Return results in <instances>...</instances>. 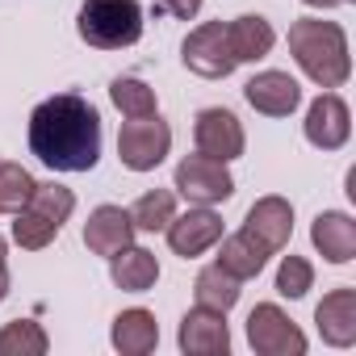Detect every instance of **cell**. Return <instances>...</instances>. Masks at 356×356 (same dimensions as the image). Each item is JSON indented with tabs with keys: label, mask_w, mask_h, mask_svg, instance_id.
Instances as JSON below:
<instances>
[{
	"label": "cell",
	"mask_w": 356,
	"mask_h": 356,
	"mask_svg": "<svg viewBox=\"0 0 356 356\" xmlns=\"http://www.w3.org/2000/svg\"><path fill=\"white\" fill-rule=\"evenodd\" d=\"M176 343H181L185 356H227L231 352V331H227V314L218 310H189L181 318V331H176Z\"/></svg>",
	"instance_id": "12"
},
{
	"label": "cell",
	"mask_w": 356,
	"mask_h": 356,
	"mask_svg": "<svg viewBox=\"0 0 356 356\" xmlns=\"http://www.w3.org/2000/svg\"><path fill=\"white\" fill-rule=\"evenodd\" d=\"M5 298H9V268L0 264V302H5Z\"/></svg>",
	"instance_id": "30"
},
{
	"label": "cell",
	"mask_w": 356,
	"mask_h": 356,
	"mask_svg": "<svg viewBox=\"0 0 356 356\" xmlns=\"http://www.w3.org/2000/svg\"><path fill=\"white\" fill-rule=\"evenodd\" d=\"M109 101H113L126 118H151V113H159L155 88L143 84L138 76H118V80L109 84Z\"/></svg>",
	"instance_id": "24"
},
{
	"label": "cell",
	"mask_w": 356,
	"mask_h": 356,
	"mask_svg": "<svg viewBox=\"0 0 356 356\" xmlns=\"http://www.w3.org/2000/svg\"><path fill=\"white\" fill-rule=\"evenodd\" d=\"M289 55L293 63L318 84V88H339L352 76V55H348V34L335 22L302 17L289 26Z\"/></svg>",
	"instance_id": "2"
},
{
	"label": "cell",
	"mask_w": 356,
	"mask_h": 356,
	"mask_svg": "<svg viewBox=\"0 0 356 356\" xmlns=\"http://www.w3.org/2000/svg\"><path fill=\"white\" fill-rule=\"evenodd\" d=\"M239 285H243V281H239V277H231L222 264H210V268H202V273H197V281H193V293H197V306L227 314V310L239 302V293H243Z\"/></svg>",
	"instance_id": "22"
},
{
	"label": "cell",
	"mask_w": 356,
	"mask_h": 356,
	"mask_svg": "<svg viewBox=\"0 0 356 356\" xmlns=\"http://www.w3.org/2000/svg\"><path fill=\"white\" fill-rule=\"evenodd\" d=\"M155 13H168L176 22H193L202 13V0H155Z\"/></svg>",
	"instance_id": "28"
},
{
	"label": "cell",
	"mask_w": 356,
	"mask_h": 356,
	"mask_svg": "<svg viewBox=\"0 0 356 356\" xmlns=\"http://www.w3.org/2000/svg\"><path fill=\"white\" fill-rule=\"evenodd\" d=\"M181 59H185V67H189L193 76H202V80H227V76L239 67L235 55H231V42H227V26H222V22L197 26V30L185 38Z\"/></svg>",
	"instance_id": "8"
},
{
	"label": "cell",
	"mask_w": 356,
	"mask_h": 356,
	"mask_svg": "<svg viewBox=\"0 0 356 356\" xmlns=\"http://www.w3.org/2000/svg\"><path fill=\"white\" fill-rule=\"evenodd\" d=\"M314 323H318V335L331 348H352L356 343V289L352 285L331 289L314 306Z\"/></svg>",
	"instance_id": "16"
},
{
	"label": "cell",
	"mask_w": 356,
	"mask_h": 356,
	"mask_svg": "<svg viewBox=\"0 0 356 356\" xmlns=\"http://www.w3.org/2000/svg\"><path fill=\"white\" fill-rule=\"evenodd\" d=\"M38 181L22 168V163H0V214H17L30 197H34Z\"/></svg>",
	"instance_id": "26"
},
{
	"label": "cell",
	"mask_w": 356,
	"mask_h": 356,
	"mask_svg": "<svg viewBox=\"0 0 356 356\" xmlns=\"http://www.w3.org/2000/svg\"><path fill=\"white\" fill-rule=\"evenodd\" d=\"M218 264L231 273V277H239V281H252V277H260L264 273V264H268V252L248 235V231H235V235H227L222 239V252H218Z\"/></svg>",
	"instance_id": "21"
},
{
	"label": "cell",
	"mask_w": 356,
	"mask_h": 356,
	"mask_svg": "<svg viewBox=\"0 0 356 356\" xmlns=\"http://www.w3.org/2000/svg\"><path fill=\"white\" fill-rule=\"evenodd\" d=\"M72 210H76V193L72 189H63V185H38L34 197L17 210L13 243L26 248V252H42L63 231V222L72 218Z\"/></svg>",
	"instance_id": "4"
},
{
	"label": "cell",
	"mask_w": 356,
	"mask_h": 356,
	"mask_svg": "<svg viewBox=\"0 0 356 356\" xmlns=\"http://www.w3.org/2000/svg\"><path fill=\"white\" fill-rule=\"evenodd\" d=\"M109 339H113V348H118L122 356H147V352L159 343V323H155L151 310L130 306V310H122V314L113 318Z\"/></svg>",
	"instance_id": "19"
},
{
	"label": "cell",
	"mask_w": 356,
	"mask_h": 356,
	"mask_svg": "<svg viewBox=\"0 0 356 356\" xmlns=\"http://www.w3.org/2000/svg\"><path fill=\"white\" fill-rule=\"evenodd\" d=\"M76 30L92 51H122L143 38V9L138 0H84Z\"/></svg>",
	"instance_id": "3"
},
{
	"label": "cell",
	"mask_w": 356,
	"mask_h": 356,
	"mask_svg": "<svg viewBox=\"0 0 356 356\" xmlns=\"http://www.w3.org/2000/svg\"><path fill=\"white\" fill-rule=\"evenodd\" d=\"M310 285H314V264L306 256H285L281 268H277V293L298 302V298L310 293Z\"/></svg>",
	"instance_id": "27"
},
{
	"label": "cell",
	"mask_w": 356,
	"mask_h": 356,
	"mask_svg": "<svg viewBox=\"0 0 356 356\" xmlns=\"http://www.w3.org/2000/svg\"><path fill=\"white\" fill-rule=\"evenodd\" d=\"M172 214H176V197H172L168 189H151V193H143V197L134 202L130 222H134V231L155 235V231H163V227L172 222Z\"/></svg>",
	"instance_id": "25"
},
{
	"label": "cell",
	"mask_w": 356,
	"mask_h": 356,
	"mask_svg": "<svg viewBox=\"0 0 356 356\" xmlns=\"http://www.w3.org/2000/svg\"><path fill=\"white\" fill-rule=\"evenodd\" d=\"M109 277L126 293H147L159 281V260H155V252L130 243V248H122V252L109 256Z\"/></svg>",
	"instance_id": "18"
},
{
	"label": "cell",
	"mask_w": 356,
	"mask_h": 356,
	"mask_svg": "<svg viewBox=\"0 0 356 356\" xmlns=\"http://www.w3.org/2000/svg\"><path fill=\"white\" fill-rule=\"evenodd\" d=\"M134 243V222H130V210L122 206H97L84 222V248L92 256H113L122 248Z\"/></svg>",
	"instance_id": "15"
},
{
	"label": "cell",
	"mask_w": 356,
	"mask_h": 356,
	"mask_svg": "<svg viewBox=\"0 0 356 356\" xmlns=\"http://www.w3.org/2000/svg\"><path fill=\"white\" fill-rule=\"evenodd\" d=\"M306 9H339V5H352V0H302Z\"/></svg>",
	"instance_id": "29"
},
{
	"label": "cell",
	"mask_w": 356,
	"mask_h": 356,
	"mask_svg": "<svg viewBox=\"0 0 356 356\" xmlns=\"http://www.w3.org/2000/svg\"><path fill=\"white\" fill-rule=\"evenodd\" d=\"M248 343L260 356H302L306 352V335L302 327L277 306V302H260L248 314Z\"/></svg>",
	"instance_id": "7"
},
{
	"label": "cell",
	"mask_w": 356,
	"mask_h": 356,
	"mask_svg": "<svg viewBox=\"0 0 356 356\" xmlns=\"http://www.w3.org/2000/svg\"><path fill=\"white\" fill-rule=\"evenodd\" d=\"M243 231L273 256V252H281V248L289 243V235H293V206H289L285 197L268 193V197H260V202L248 210Z\"/></svg>",
	"instance_id": "13"
},
{
	"label": "cell",
	"mask_w": 356,
	"mask_h": 356,
	"mask_svg": "<svg viewBox=\"0 0 356 356\" xmlns=\"http://www.w3.org/2000/svg\"><path fill=\"white\" fill-rule=\"evenodd\" d=\"M243 97L256 113L264 118H289L298 105H302V88L289 72H260L243 84Z\"/></svg>",
	"instance_id": "14"
},
{
	"label": "cell",
	"mask_w": 356,
	"mask_h": 356,
	"mask_svg": "<svg viewBox=\"0 0 356 356\" xmlns=\"http://www.w3.org/2000/svg\"><path fill=\"white\" fill-rule=\"evenodd\" d=\"M163 235H168V248H172L176 256L193 260V256L210 252V248L222 239V218H218L210 206H197V210H189V214H172V222L163 227Z\"/></svg>",
	"instance_id": "11"
},
{
	"label": "cell",
	"mask_w": 356,
	"mask_h": 356,
	"mask_svg": "<svg viewBox=\"0 0 356 356\" xmlns=\"http://www.w3.org/2000/svg\"><path fill=\"white\" fill-rule=\"evenodd\" d=\"M172 151V126L151 113V118H130L118 134V159L130 172H155L163 155Z\"/></svg>",
	"instance_id": "6"
},
{
	"label": "cell",
	"mask_w": 356,
	"mask_h": 356,
	"mask_svg": "<svg viewBox=\"0 0 356 356\" xmlns=\"http://www.w3.org/2000/svg\"><path fill=\"white\" fill-rule=\"evenodd\" d=\"M30 151L51 172H92L101 159V113L80 92L47 97L30 113Z\"/></svg>",
	"instance_id": "1"
},
{
	"label": "cell",
	"mask_w": 356,
	"mask_h": 356,
	"mask_svg": "<svg viewBox=\"0 0 356 356\" xmlns=\"http://www.w3.org/2000/svg\"><path fill=\"white\" fill-rule=\"evenodd\" d=\"M302 130H306V143L310 147L339 151L348 143V134H352V109H348V101L339 92H318L310 101V109H306Z\"/></svg>",
	"instance_id": "9"
},
{
	"label": "cell",
	"mask_w": 356,
	"mask_h": 356,
	"mask_svg": "<svg viewBox=\"0 0 356 356\" xmlns=\"http://www.w3.org/2000/svg\"><path fill=\"white\" fill-rule=\"evenodd\" d=\"M227 42H231L235 63H256V59H264V55L273 51L277 34H273L268 17H260V13H243V17H235V22L227 26Z\"/></svg>",
	"instance_id": "20"
},
{
	"label": "cell",
	"mask_w": 356,
	"mask_h": 356,
	"mask_svg": "<svg viewBox=\"0 0 356 356\" xmlns=\"http://www.w3.org/2000/svg\"><path fill=\"white\" fill-rule=\"evenodd\" d=\"M176 193H181L189 206H222L231 202L235 193V181L222 159H210V155H185L181 163H176Z\"/></svg>",
	"instance_id": "5"
},
{
	"label": "cell",
	"mask_w": 356,
	"mask_h": 356,
	"mask_svg": "<svg viewBox=\"0 0 356 356\" xmlns=\"http://www.w3.org/2000/svg\"><path fill=\"white\" fill-rule=\"evenodd\" d=\"M193 143H197L202 155L231 163V159L243 155L248 134H243V122H239L231 109H218V105H214V109H202V113H197V122H193Z\"/></svg>",
	"instance_id": "10"
},
{
	"label": "cell",
	"mask_w": 356,
	"mask_h": 356,
	"mask_svg": "<svg viewBox=\"0 0 356 356\" xmlns=\"http://www.w3.org/2000/svg\"><path fill=\"white\" fill-rule=\"evenodd\" d=\"M310 243L327 264H348L356 256V222L343 210H323L310 222Z\"/></svg>",
	"instance_id": "17"
},
{
	"label": "cell",
	"mask_w": 356,
	"mask_h": 356,
	"mask_svg": "<svg viewBox=\"0 0 356 356\" xmlns=\"http://www.w3.org/2000/svg\"><path fill=\"white\" fill-rule=\"evenodd\" d=\"M5 256H9V243H5V235H0V264H5Z\"/></svg>",
	"instance_id": "31"
},
{
	"label": "cell",
	"mask_w": 356,
	"mask_h": 356,
	"mask_svg": "<svg viewBox=\"0 0 356 356\" xmlns=\"http://www.w3.org/2000/svg\"><path fill=\"white\" fill-rule=\"evenodd\" d=\"M51 348L42 323L34 318H17V323H5L0 327V356H42Z\"/></svg>",
	"instance_id": "23"
}]
</instances>
